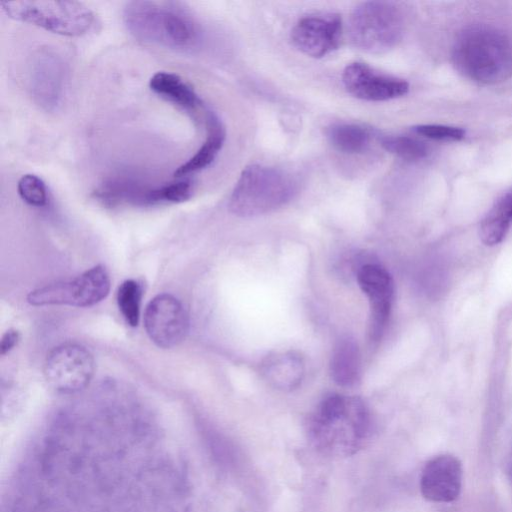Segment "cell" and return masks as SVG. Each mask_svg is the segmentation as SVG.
<instances>
[{"instance_id": "9a60e30c", "label": "cell", "mask_w": 512, "mask_h": 512, "mask_svg": "<svg viewBox=\"0 0 512 512\" xmlns=\"http://www.w3.org/2000/svg\"><path fill=\"white\" fill-rule=\"evenodd\" d=\"M462 486L461 462L452 455H439L429 460L420 477L423 497L432 502L448 503L460 494Z\"/></svg>"}, {"instance_id": "6da1fadb", "label": "cell", "mask_w": 512, "mask_h": 512, "mask_svg": "<svg viewBox=\"0 0 512 512\" xmlns=\"http://www.w3.org/2000/svg\"><path fill=\"white\" fill-rule=\"evenodd\" d=\"M372 434V418L362 399L329 394L308 423V436L321 454L344 458L362 450Z\"/></svg>"}, {"instance_id": "8992f818", "label": "cell", "mask_w": 512, "mask_h": 512, "mask_svg": "<svg viewBox=\"0 0 512 512\" xmlns=\"http://www.w3.org/2000/svg\"><path fill=\"white\" fill-rule=\"evenodd\" d=\"M348 30L357 48L369 53H383L402 39L404 17L391 2H364L351 13Z\"/></svg>"}, {"instance_id": "ac0fdd59", "label": "cell", "mask_w": 512, "mask_h": 512, "mask_svg": "<svg viewBox=\"0 0 512 512\" xmlns=\"http://www.w3.org/2000/svg\"><path fill=\"white\" fill-rule=\"evenodd\" d=\"M206 137L197 151L174 171L178 178L186 177L208 167L216 158L225 140V129L218 117L209 112L205 122Z\"/></svg>"}, {"instance_id": "ba28073f", "label": "cell", "mask_w": 512, "mask_h": 512, "mask_svg": "<svg viewBox=\"0 0 512 512\" xmlns=\"http://www.w3.org/2000/svg\"><path fill=\"white\" fill-rule=\"evenodd\" d=\"M192 192L193 186L188 179L148 186L126 178H115L101 184L95 192V197L110 206H153L185 202L191 198Z\"/></svg>"}, {"instance_id": "7a4b0ae2", "label": "cell", "mask_w": 512, "mask_h": 512, "mask_svg": "<svg viewBox=\"0 0 512 512\" xmlns=\"http://www.w3.org/2000/svg\"><path fill=\"white\" fill-rule=\"evenodd\" d=\"M123 21L136 39L170 50L192 51L202 41L199 23L180 2L129 1L123 8Z\"/></svg>"}, {"instance_id": "44dd1931", "label": "cell", "mask_w": 512, "mask_h": 512, "mask_svg": "<svg viewBox=\"0 0 512 512\" xmlns=\"http://www.w3.org/2000/svg\"><path fill=\"white\" fill-rule=\"evenodd\" d=\"M327 137L334 148L344 153H360L370 141L369 132L355 124L339 123L330 126Z\"/></svg>"}, {"instance_id": "2e32d148", "label": "cell", "mask_w": 512, "mask_h": 512, "mask_svg": "<svg viewBox=\"0 0 512 512\" xmlns=\"http://www.w3.org/2000/svg\"><path fill=\"white\" fill-rule=\"evenodd\" d=\"M149 88L156 95L185 112L194 121L204 123L210 112L206 110L194 89L175 73L156 72L149 80Z\"/></svg>"}, {"instance_id": "9c48e42d", "label": "cell", "mask_w": 512, "mask_h": 512, "mask_svg": "<svg viewBox=\"0 0 512 512\" xmlns=\"http://www.w3.org/2000/svg\"><path fill=\"white\" fill-rule=\"evenodd\" d=\"M95 371L93 355L84 346L65 343L55 347L44 364L48 385L60 393H75L84 389Z\"/></svg>"}, {"instance_id": "4fadbf2b", "label": "cell", "mask_w": 512, "mask_h": 512, "mask_svg": "<svg viewBox=\"0 0 512 512\" xmlns=\"http://www.w3.org/2000/svg\"><path fill=\"white\" fill-rule=\"evenodd\" d=\"M342 21L334 13L310 15L300 19L293 27L291 40L302 53L324 57L336 50L341 42Z\"/></svg>"}, {"instance_id": "277c9868", "label": "cell", "mask_w": 512, "mask_h": 512, "mask_svg": "<svg viewBox=\"0 0 512 512\" xmlns=\"http://www.w3.org/2000/svg\"><path fill=\"white\" fill-rule=\"evenodd\" d=\"M296 190V184L288 174L253 164L242 171L232 191L229 210L240 217L263 215L288 203Z\"/></svg>"}, {"instance_id": "5b68a950", "label": "cell", "mask_w": 512, "mask_h": 512, "mask_svg": "<svg viewBox=\"0 0 512 512\" xmlns=\"http://www.w3.org/2000/svg\"><path fill=\"white\" fill-rule=\"evenodd\" d=\"M1 9L10 18L63 36H81L96 21L94 12L77 1H5Z\"/></svg>"}, {"instance_id": "5bb4252c", "label": "cell", "mask_w": 512, "mask_h": 512, "mask_svg": "<svg viewBox=\"0 0 512 512\" xmlns=\"http://www.w3.org/2000/svg\"><path fill=\"white\" fill-rule=\"evenodd\" d=\"M342 81L351 95L366 101L395 99L405 95L409 90L406 81L382 74L360 62L345 67Z\"/></svg>"}, {"instance_id": "ffe728a7", "label": "cell", "mask_w": 512, "mask_h": 512, "mask_svg": "<svg viewBox=\"0 0 512 512\" xmlns=\"http://www.w3.org/2000/svg\"><path fill=\"white\" fill-rule=\"evenodd\" d=\"M512 225V190L503 195L480 224V238L488 246L499 244Z\"/></svg>"}, {"instance_id": "7402d4cb", "label": "cell", "mask_w": 512, "mask_h": 512, "mask_svg": "<svg viewBox=\"0 0 512 512\" xmlns=\"http://www.w3.org/2000/svg\"><path fill=\"white\" fill-rule=\"evenodd\" d=\"M142 286L128 279L120 284L117 290V304L128 325L136 327L139 324L142 299Z\"/></svg>"}, {"instance_id": "4316f807", "label": "cell", "mask_w": 512, "mask_h": 512, "mask_svg": "<svg viewBox=\"0 0 512 512\" xmlns=\"http://www.w3.org/2000/svg\"><path fill=\"white\" fill-rule=\"evenodd\" d=\"M510 474H511V480H512V469H511V472H510Z\"/></svg>"}, {"instance_id": "d4e9b609", "label": "cell", "mask_w": 512, "mask_h": 512, "mask_svg": "<svg viewBox=\"0 0 512 512\" xmlns=\"http://www.w3.org/2000/svg\"><path fill=\"white\" fill-rule=\"evenodd\" d=\"M414 130L427 138L445 141H458L465 137V131L459 127L427 124L414 127Z\"/></svg>"}, {"instance_id": "52a82bcc", "label": "cell", "mask_w": 512, "mask_h": 512, "mask_svg": "<svg viewBox=\"0 0 512 512\" xmlns=\"http://www.w3.org/2000/svg\"><path fill=\"white\" fill-rule=\"evenodd\" d=\"M109 291V274L104 266L97 265L72 280L55 282L31 291L27 301L33 306L89 307L106 298Z\"/></svg>"}, {"instance_id": "cb8c5ba5", "label": "cell", "mask_w": 512, "mask_h": 512, "mask_svg": "<svg viewBox=\"0 0 512 512\" xmlns=\"http://www.w3.org/2000/svg\"><path fill=\"white\" fill-rule=\"evenodd\" d=\"M20 198L30 206L44 207L48 202V192L44 181L34 174L23 175L17 183Z\"/></svg>"}, {"instance_id": "8fae6325", "label": "cell", "mask_w": 512, "mask_h": 512, "mask_svg": "<svg viewBox=\"0 0 512 512\" xmlns=\"http://www.w3.org/2000/svg\"><path fill=\"white\" fill-rule=\"evenodd\" d=\"M144 327L151 341L170 349L182 343L189 330V319L182 303L173 295L162 293L146 306Z\"/></svg>"}, {"instance_id": "3957f363", "label": "cell", "mask_w": 512, "mask_h": 512, "mask_svg": "<svg viewBox=\"0 0 512 512\" xmlns=\"http://www.w3.org/2000/svg\"><path fill=\"white\" fill-rule=\"evenodd\" d=\"M452 59L465 77L481 84L500 83L512 76V41L494 28L470 27L456 40Z\"/></svg>"}, {"instance_id": "d6986e66", "label": "cell", "mask_w": 512, "mask_h": 512, "mask_svg": "<svg viewBox=\"0 0 512 512\" xmlns=\"http://www.w3.org/2000/svg\"><path fill=\"white\" fill-rule=\"evenodd\" d=\"M330 373L340 386H354L361 375V359L357 344L350 338H343L336 344L330 361Z\"/></svg>"}, {"instance_id": "7c38bea8", "label": "cell", "mask_w": 512, "mask_h": 512, "mask_svg": "<svg viewBox=\"0 0 512 512\" xmlns=\"http://www.w3.org/2000/svg\"><path fill=\"white\" fill-rule=\"evenodd\" d=\"M357 281L370 307L369 335L381 339L391 312L394 284L388 271L379 264L365 263L357 270Z\"/></svg>"}, {"instance_id": "603a6c76", "label": "cell", "mask_w": 512, "mask_h": 512, "mask_svg": "<svg viewBox=\"0 0 512 512\" xmlns=\"http://www.w3.org/2000/svg\"><path fill=\"white\" fill-rule=\"evenodd\" d=\"M381 145L386 151L405 160H420L428 155L425 143L408 136H385L381 138Z\"/></svg>"}, {"instance_id": "484cf974", "label": "cell", "mask_w": 512, "mask_h": 512, "mask_svg": "<svg viewBox=\"0 0 512 512\" xmlns=\"http://www.w3.org/2000/svg\"><path fill=\"white\" fill-rule=\"evenodd\" d=\"M19 339H20V334L17 330H15V329L7 330L1 338L0 354L5 355L10 350H12L15 347V345H17Z\"/></svg>"}, {"instance_id": "e0dca14e", "label": "cell", "mask_w": 512, "mask_h": 512, "mask_svg": "<svg viewBox=\"0 0 512 512\" xmlns=\"http://www.w3.org/2000/svg\"><path fill=\"white\" fill-rule=\"evenodd\" d=\"M304 370L302 357L293 351L271 354L261 364L264 379L282 391L297 388L302 382Z\"/></svg>"}, {"instance_id": "30bf717a", "label": "cell", "mask_w": 512, "mask_h": 512, "mask_svg": "<svg viewBox=\"0 0 512 512\" xmlns=\"http://www.w3.org/2000/svg\"><path fill=\"white\" fill-rule=\"evenodd\" d=\"M67 81V64L56 50L45 47L32 56L28 86L33 100L42 109L54 111L62 104Z\"/></svg>"}]
</instances>
